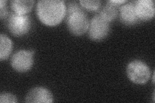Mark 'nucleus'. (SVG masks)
Instances as JSON below:
<instances>
[{"label": "nucleus", "mask_w": 155, "mask_h": 103, "mask_svg": "<svg viewBox=\"0 0 155 103\" xmlns=\"http://www.w3.org/2000/svg\"><path fill=\"white\" fill-rule=\"evenodd\" d=\"M66 8L63 0H40L37 3V16L45 25L54 27L65 17Z\"/></svg>", "instance_id": "1"}, {"label": "nucleus", "mask_w": 155, "mask_h": 103, "mask_svg": "<svg viewBox=\"0 0 155 103\" xmlns=\"http://www.w3.org/2000/svg\"><path fill=\"white\" fill-rule=\"evenodd\" d=\"M66 23L69 31L75 36H81L88 31L89 20L86 13L81 8L66 14Z\"/></svg>", "instance_id": "2"}, {"label": "nucleus", "mask_w": 155, "mask_h": 103, "mask_svg": "<svg viewBox=\"0 0 155 103\" xmlns=\"http://www.w3.org/2000/svg\"><path fill=\"white\" fill-rule=\"evenodd\" d=\"M126 72L129 80L137 85L145 84L151 76V70L147 64L138 60L128 64Z\"/></svg>", "instance_id": "3"}, {"label": "nucleus", "mask_w": 155, "mask_h": 103, "mask_svg": "<svg viewBox=\"0 0 155 103\" xmlns=\"http://www.w3.org/2000/svg\"><path fill=\"white\" fill-rule=\"evenodd\" d=\"M31 27V18L27 15L12 12L7 19V27L12 35L20 37L27 34Z\"/></svg>", "instance_id": "4"}, {"label": "nucleus", "mask_w": 155, "mask_h": 103, "mask_svg": "<svg viewBox=\"0 0 155 103\" xmlns=\"http://www.w3.org/2000/svg\"><path fill=\"white\" fill-rule=\"evenodd\" d=\"M110 31L109 22L106 21L100 14L94 16L89 23V36L93 41H101L108 36Z\"/></svg>", "instance_id": "5"}, {"label": "nucleus", "mask_w": 155, "mask_h": 103, "mask_svg": "<svg viewBox=\"0 0 155 103\" xmlns=\"http://www.w3.org/2000/svg\"><path fill=\"white\" fill-rule=\"evenodd\" d=\"M35 51L33 50H21L16 52L11 59V66L14 70L18 72H26L32 67L33 56Z\"/></svg>", "instance_id": "6"}, {"label": "nucleus", "mask_w": 155, "mask_h": 103, "mask_svg": "<svg viewBox=\"0 0 155 103\" xmlns=\"http://www.w3.org/2000/svg\"><path fill=\"white\" fill-rule=\"evenodd\" d=\"M25 101L31 103H51L54 101V97L47 88L37 86L32 88L27 93Z\"/></svg>", "instance_id": "7"}, {"label": "nucleus", "mask_w": 155, "mask_h": 103, "mask_svg": "<svg viewBox=\"0 0 155 103\" xmlns=\"http://www.w3.org/2000/svg\"><path fill=\"white\" fill-rule=\"evenodd\" d=\"M135 11L140 21H149L155 14L154 3L153 0L134 1Z\"/></svg>", "instance_id": "8"}, {"label": "nucleus", "mask_w": 155, "mask_h": 103, "mask_svg": "<svg viewBox=\"0 0 155 103\" xmlns=\"http://www.w3.org/2000/svg\"><path fill=\"white\" fill-rule=\"evenodd\" d=\"M120 19L125 25H134L139 22L134 2H127L119 8Z\"/></svg>", "instance_id": "9"}, {"label": "nucleus", "mask_w": 155, "mask_h": 103, "mask_svg": "<svg viewBox=\"0 0 155 103\" xmlns=\"http://www.w3.org/2000/svg\"><path fill=\"white\" fill-rule=\"evenodd\" d=\"M34 3L33 0H13L11 2V6L13 12L27 15L32 10Z\"/></svg>", "instance_id": "10"}, {"label": "nucleus", "mask_w": 155, "mask_h": 103, "mask_svg": "<svg viewBox=\"0 0 155 103\" xmlns=\"http://www.w3.org/2000/svg\"><path fill=\"white\" fill-rule=\"evenodd\" d=\"M120 6L111 1L107 2V4L101 9L100 15L108 22L112 21L118 16Z\"/></svg>", "instance_id": "11"}, {"label": "nucleus", "mask_w": 155, "mask_h": 103, "mask_svg": "<svg viewBox=\"0 0 155 103\" xmlns=\"http://www.w3.org/2000/svg\"><path fill=\"white\" fill-rule=\"evenodd\" d=\"M13 43L12 40L6 35H0V60H5L8 58L12 51Z\"/></svg>", "instance_id": "12"}, {"label": "nucleus", "mask_w": 155, "mask_h": 103, "mask_svg": "<svg viewBox=\"0 0 155 103\" xmlns=\"http://www.w3.org/2000/svg\"><path fill=\"white\" fill-rule=\"evenodd\" d=\"M79 3L82 7L89 11H98L101 6V2L100 0H81Z\"/></svg>", "instance_id": "13"}, {"label": "nucleus", "mask_w": 155, "mask_h": 103, "mask_svg": "<svg viewBox=\"0 0 155 103\" xmlns=\"http://www.w3.org/2000/svg\"><path fill=\"white\" fill-rule=\"evenodd\" d=\"M18 99L17 97L12 94H10V93H2L0 94V102L3 103V102H17Z\"/></svg>", "instance_id": "14"}, {"label": "nucleus", "mask_w": 155, "mask_h": 103, "mask_svg": "<svg viewBox=\"0 0 155 103\" xmlns=\"http://www.w3.org/2000/svg\"><path fill=\"white\" fill-rule=\"evenodd\" d=\"M7 5V0H1L0 1V18H1V19L5 18L7 16H8V11Z\"/></svg>", "instance_id": "15"}]
</instances>
